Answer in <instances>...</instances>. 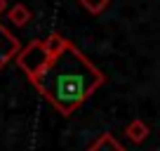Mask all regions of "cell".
I'll return each mask as SVG.
<instances>
[{
  "mask_svg": "<svg viewBox=\"0 0 160 151\" xmlns=\"http://www.w3.org/2000/svg\"><path fill=\"white\" fill-rule=\"evenodd\" d=\"M80 5L85 7L87 12H90V14H101V12L106 10V7H108V3L111 0H78Z\"/></svg>",
  "mask_w": 160,
  "mask_h": 151,
  "instance_id": "obj_8",
  "label": "cell"
},
{
  "mask_svg": "<svg viewBox=\"0 0 160 151\" xmlns=\"http://www.w3.org/2000/svg\"><path fill=\"white\" fill-rule=\"evenodd\" d=\"M104 83L106 76L71 43L64 55L52 61L45 76L33 81V85L61 116H71Z\"/></svg>",
  "mask_w": 160,
  "mask_h": 151,
  "instance_id": "obj_1",
  "label": "cell"
},
{
  "mask_svg": "<svg viewBox=\"0 0 160 151\" xmlns=\"http://www.w3.org/2000/svg\"><path fill=\"white\" fill-rule=\"evenodd\" d=\"M5 10H7V0H0V14H2Z\"/></svg>",
  "mask_w": 160,
  "mask_h": 151,
  "instance_id": "obj_9",
  "label": "cell"
},
{
  "mask_svg": "<svg viewBox=\"0 0 160 151\" xmlns=\"http://www.w3.org/2000/svg\"><path fill=\"white\" fill-rule=\"evenodd\" d=\"M52 61H54V59H52L50 52H47L45 40H31L28 45L19 52V57H17L19 69L28 76L31 83L38 81V78H42V76H45V71L52 66Z\"/></svg>",
  "mask_w": 160,
  "mask_h": 151,
  "instance_id": "obj_2",
  "label": "cell"
},
{
  "mask_svg": "<svg viewBox=\"0 0 160 151\" xmlns=\"http://www.w3.org/2000/svg\"><path fill=\"white\" fill-rule=\"evenodd\" d=\"M21 50H24V47H21L19 38H17L7 26L0 24V69H5L12 59H17Z\"/></svg>",
  "mask_w": 160,
  "mask_h": 151,
  "instance_id": "obj_3",
  "label": "cell"
},
{
  "mask_svg": "<svg viewBox=\"0 0 160 151\" xmlns=\"http://www.w3.org/2000/svg\"><path fill=\"white\" fill-rule=\"evenodd\" d=\"M71 43L66 40L61 33H50L45 38V47H47V52H50V57L52 59H57V57H61L66 52V47H68Z\"/></svg>",
  "mask_w": 160,
  "mask_h": 151,
  "instance_id": "obj_4",
  "label": "cell"
},
{
  "mask_svg": "<svg viewBox=\"0 0 160 151\" xmlns=\"http://www.w3.org/2000/svg\"><path fill=\"white\" fill-rule=\"evenodd\" d=\"M87 151H125V146L120 144L113 135H108V132H106V135H101Z\"/></svg>",
  "mask_w": 160,
  "mask_h": 151,
  "instance_id": "obj_7",
  "label": "cell"
},
{
  "mask_svg": "<svg viewBox=\"0 0 160 151\" xmlns=\"http://www.w3.org/2000/svg\"><path fill=\"white\" fill-rule=\"evenodd\" d=\"M148 125H146L144 121H141V118H134V121L130 123V125L125 128V135L130 137L132 142H134V144H141V142L146 139V137H148Z\"/></svg>",
  "mask_w": 160,
  "mask_h": 151,
  "instance_id": "obj_5",
  "label": "cell"
},
{
  "mask_svg": "<svg viewBox=\"0 0 160 151\" xmlns=\"http://www.w3.org/2000/svg\"><path fill=\"white\" fill-rule=\"evenodd\" d=\"M7 17H10V21L17 26V29H21V26H26L31 21V10L24 5V3H17L14 7H10Z\"/></svg>",
  "mask_w": 160,
  "mask_h": 151,
  "instance_id": "obj_6",
  "label": "cell"
}]
</instances>
